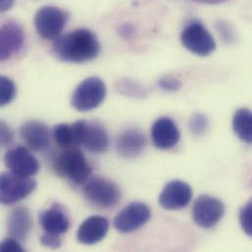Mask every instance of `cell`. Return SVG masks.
I'll return each instance as SVG.
<instances>
[{"instance_id":"19","label":"cell","mask_w":252,"mask_h":252,"mask_svg":"<svg viewBox=\"0 0 252 252\" xmlns=\"http://www.w3.org/2000/svg\"><path fill=\"white\" fill-rule=\"evenodd\" d=\"M32 226V219L30 210L25 206L15 208L9 215L7 221L8 233L12 238L20 242L26 241Z\"/></svg>"},{"instance_id":"20","label":"cell","mask_w":252,"mask_h":252,"mask_svg":"<svg viewBox=\"0 0 252 252\" xmlns=\"http://www.w3.org/2000/svg\"><path fill=\"white\" fill-rule=\"evenodd\" d=\"M53 137L61 149L79 148L81 146L77 124L61 123L54 126Z\"/></svg>"},{"instance_id":"32","label":"cell","mask_w":252,"mask_h":252,"mask_svg":"<svg viewBox=\"0 0 252 252\" xmlns=\"http://www.w3.org/2000/svg\"><path fill=\"white\" fill-rule=\"evenodd\" d=\"M15 0H0V11L2 13L10 10L14 5Z\"/></svg>"},{"instance_id":"22","label":"cell","mask_w":252,"mask_h":252,"mask_svg":"<svg viewBox=\"0 0 252 252\" xmlns=\"http://www.w3.org/2000/svg\"><path fill=\"white\" fill-rule=\"evenodd\" d=\"M116 90L119 94L135 98H143L146 96L145 89L135 81L129 79H122L118 81Z\"/></svg>"},{"instance_id":"12","label":"cell","mask_w":252,"mask_h":252,"mask_svg":"<svg viewBox=\"0 0 252 252\" xmlns=\"http://www.w3.org/2000/svg\"><path fill=\"white\" fill-rule=\"evenodd\" d=\"M192 197V189L189 184L181 180L168 183L159 194L158 202L165 210H180L187 207Z\"/></svg>"},{"instance_id":"11","label":"cell","mask_w":252,"mask_h":252,"mask_svg":"<svg viewBox=\"0 0 252 252\" xmlns=\"http://www.w3.org/2000/svg\"><path fill=\"white\" fill-rule=\"evenodd\" d=\"M80 143L89 152L100 154L105 152L109 147V135L106 128L97 122L78 121L76 122Z\"/></svg>"},{"instance_id":"7","label":"cell","mask_w":252,"mask_h":252,"mask_svg":"<svg viewBox=\"0 0 252 252\" xmlns=\"http://www.w3.org/2000/svg\"><path fill=\"white\" fill-rule=\"evenodd\" d=\"M181 42L189 51L198 56H209L216 49L212 34L198 22H192L184 29Z\"/></svg>"},{"instance_id":"10","label":"cell","mask_w":252,"mask_h":252,"mask_svg":"<svg viewBox=\"0 0 252 252\" xmlns=\"http://www.w3.org/2000/svg\"><path fill=\"white\" fill-rule=\"evenodd\" d=\"M4 163L10 173L20 177L31 178L36 175L40 168L38 160L25 146H16L7 150Z\"/></svg>"},{"instance_id":"5","label":"cell","mask_w":252,"mask_h":252,"mask_svg":"<svg viewBox=\"0 0 252 252\" xmlns=\"http://www.w3.org/2000/svg\"><path fill=\"white\" fill-rule=\"evenodd\" d=\"M34 27L37 34L45 40L57 39L67 23L66 13L55 6H43L34 16Z\"/></svg>"},{"instance_id":"31","label":"cell","mask_w":252,"mask_h":252,"mask_svg":"<svg viewBox=\"0 0 252 252\" xmlns=\"http://www.w3.org/2000/svg\"><path fill=\"white\" fill-rule=\"evenodd\" d=\"M119 31L121 35L124 36L125 38H130L134 34V29L129 24H124L123 26H121Z\"/></svg>"},{"instance_id":"1","label":"cell","mask_w":252,"mask_h":252,"mask_svg":"<svg viewBox=\"0 0 252 252\" xmlns=\"http://www.w3.org/2000/svg\"><path fill=\"white\" fill-rule=\"evenodd\" d=\"M52 51L63 62L85 63L99 55L100 43L92 31L78 29L55 39Z\"/></svg>"},{"instance_id":"13","label":"cell","mask_w":252,"mask_h":252,"mask_svg":"<svg viewBox=\"0 0 252 252\" xmlns=\"http://www.w3.org/2000/svg\"><path fill=\"white\" fill-rule=\"evenodd\" d=\"M25 33L15 21L5 22L0 30V59L6 61L15 56L23 47Z\"/></svg>"},{"instance_id":"28","label":"cell","mask_w":252,"mask_h":252,"mask_svg":"<svg viewBox=\"0 0 252 252\" xmlns=\"http://www.w3.org/2000/svg\"><path fill=\"white\" fill-rule=\"evenodd\" d=\"M0 138H1V145L3 147L10 145L14 140L13 130L4 121H2L0 124Z\"/></svg>"},{"instance_id":"33","label":"cell","mask_w":252,"mask_h":252,"mask_svg":"<svg viewBox=\"0 0 252 252\" xmlns=\"http://www.w3.org/2000/svg\"><path fill=\"white\" fill-rule=\"evenodd\" d=\"M196 2H200V3H205V4H218V3H222L226 0H193Z\"/></svg>"},{"instance_id":"25","label":"cell","mask_w":252,"mask_h":252,"mask_svg":"<svg viewBox=\"0 0 252 252\" xmlns=\"http://www.w3.org/2000/svg\"><path fill=\"white\" fill-rule=\"evenodd\" d=\"M209 126L207 117L201 113L193 114L189 121V128L194 135H202L205 133Z\"/></svg>"},{"instance_id":"34","label":"cell","mask_w":252,"mask_h":252,"mask_svg":"<svg viewBox=\"0 0 252 252\" xmlns=\"http://www.w3.org/2000/svg\"></svg>"},{"instance_id":"23","label":"cell","mask_w":252,"mask_h":252,"mask_svg":"<svg viewBox=\"0 0 252 252\" xmlns=\"http://www.w3.org/2000/svg\"><path fill=\"white\" fill-rule=\"evenodd\" d=\"M0 91H1V94H0L1 106H5L11 103L14 100L17 94L16 85L11 79L5 76L0 77Z\"/></svg>"},{"instance_id":"9","label":"cell","mask_w":252,"mask_h":252,"mask_svg":"<svg viewBox=\"0 0 252 252\" xmlns=\"http://www.w3.org/2000/svg\"><path fill=\"white\" fill-rule=\"evenodd\" d=\"M151 218L150 208L143 202H131L114 219V228L121 234H130L141 229Z\"/></svg>"},{"instance_id":"18","label":"cell","mask_w":252,"mask_h":252,"mask_svg":"<svg viewBox=\"0 0 252 252\" xmlns=\"http://www.w3.org/2000/svg\"><path fill=\"white\" fill-rule=\"evenodd\" d=\"M146 144L143 132L138 128H127L116 140L118 153L125 158H135L139 156Z\"/></svg>"},{"instance_id":"26","label":"cell","mask_w":252,"mask_h":252,"mask_svg":"<svg viewBox=\"0 0 252 252\" xmlns=\"http://www.w3.org/2000/svg\"><path fill=\"white\" fill-rule=\"evenodd\" d=\"M158 86L160 89L167 91V92H178L182 89V84L181 82L171 76H166V77H162L158 80Z\"/></svg>"},{"instance_id":"8","label":"cell","mask_w":252,"mask_h":252,"mask_svg":"<svg viewBox=\"0 0 252 252\" xmlns=\"http://www.w3.org/2000/svg\"><path fill=\"white\" fill-rule=\"evenodd\" d=\"M224 203L211 195H200L192 206V219L202 229L214 228L224 217Z\"/></svg>"},{"instance_id":"17","label":"cell","mask_w":252,"mask_h":252,"mask_svg":"<svg viewBox=\"0 0 252 252\" xmlns=\"http://www.w3.org/2000/svg\"><path fill=\"white\" fill-rule=\"evenodd\" d=\"M38 221L43 231L48 234L61 236L70 228L69 217L59 204L43 210L39 214Z\"/></svg>"},{"instance_id":"16","label":"cell","mask_w":252,"mask_h":252,"mask_svg":"<svg viewBox=\"0 0 252 252\" xmlns=\"http://www.w3.org/2000/svg\"><path fill=\"white\" fill-rule=\"evenodd\" d=\"M20 135L27 146L33 151H44L50 143V131L43 122L31 120L20 127Z\"/></svg>"},{"instance_id":"4","label":"cell","mask_w":252,"mask_h":252,"mask_svg":"<svg viewBox=\"0 0 252 252\" xmlns=\"http://www.w3.org/2000/svg\"><path fill=\"white\" fill-rule=\"evenodd\" d=\"M105 83L98 77L84 80L74 91L71 105L80 112H88L97 108L106 97Z\"/></svg>"},{"instance_id":"27","label":"cell","mask_w":252,"mask_h":252,"mask_svg":"<svg viewBox=\"0 0 252 252\" xmlns=\"http://www.w3.org/2000/svg\"><path fill=\"white\" fill-rule=\"evenodd\" d=\"M39 241L43 247L50 250H59L62 247V240L58 235L44 233L40 237Z\"/></svg>"},{"instance_id":"15","label":"cell","mask_w":252,"mask_h":252,"mask_svg":"<svg viewBox=\"0 0 252 252\" xmlns=\"http://www.w3.org/2000/svg\"><path fill=\"white\" fill-rule=\"evenodd\" d=\"M109 230V221L100 215L91 216L86 219L77 231L78 241L85 246H94L101 242Z\"/></svg>"},{"instance_id":"24","label":"cell","mask_w":252,"mask_h":252,"mask_svg":"<svg viewBox=\"0 0 252 252\" xmlns=\"http://www.w3.org/2000/svg\"><path fill=\"white\" fill-rule=\"evenodd\" d=\"M239 220L243 231L252 238V198L242 207Z\"/></svg>"},{"instance_id":"29","label":"cell","mask_w":252,"mask_h":252,"mask_svg":"<svg viewBox=\"0 0 252 252\" xmlns=\"http://www.w3.org/2000/svg\"><path fill=\"white\" fill-rule=\"evenodd\" d=\"M19 242H20L19 240L12 237L9 239H6L1 243L0 250L2 252H24L25 250L23 249V247Z\"/></svg>"},{"instance_id":"6","label":"cell","mask_w":252,"mask_h":252,"mask_svg":"<svg viewBox=\"0 0 252 252\" xmlns=\"http://www.w3.org/2000/svg\"><path fill=\"white\" fill-rule=\"evenodd\" d=\"M35 188L36 183L32 178L2 173L0 177V201L3 205L15 204L32 193Z\"/></svg>"},{"instance_id":"30","label":"cell","mask_w":252,"mask_h":252,"mask_svg":"<svg viewBox=\"0 0 252 252\" xmlns=\"http://www.w3.org/2000/svg\"><path fill=\"white\" fill-rule=\"evenodd\" d=\"M216 27L220 36L223 38L224 41L231 43L234 40V32L230 29V27H228V25H225V23L220 22L216 25Z\"/></svg>"},{"instance_id":"3","label":"cell","mask_w":252,"mask_h":252,"mask_svg":"<svg viewBox=\"0 0 252 252\" xmlns=\"http://www.w3.org/2000/svg\"><path fill=\"white\" fill-rule=\"evenodd\" d=\"M83 192L90 203L103 209L115 207L122 197L120 188L111 180L103 177L89 179L85 183Z\"/></svg>"},{"instance_id":"21","label":"cell","mask_w":252,"mask_h":252,"mask_svg":"<svg viewBox=\"0 0 252 252\" xmlns=\"http://www.w3.org/2000/svg\"><path fill=\"white\" fill-rule=\"evenodd\" d=\"M233 129L242 141L252 144V111L238 109L233 117Z\"/></svg>"},{"instance_id":"14","label":"cell","mask_w":252,"mask_h":252,"mask_svg":"<svg viewBox=\"0 0 252 252\" xmlns=\"http://www.w3.org/2000/svg\"><path fill=\"white\" fill-rule=\"evenodd\" d=\"M181 133L176 123L169 117L157 119L151 126V140L160 150H170L180 141Z\"/></svg>"},{"instance_id":"2","label":"cell","mask_w":252,"mask_h":252,"mask_svg":"<svg viewBox=\"0 0 252 252\" xmlns=\"http://www.w3.org/2000/svg\"><path fill=\"white\" fill-rule=\"evenodd\" d=\"M54 172L75 185L85 184L91 177L93 168L79 148L62 149L52 159Z\"/></svg>"}]
</instances>
